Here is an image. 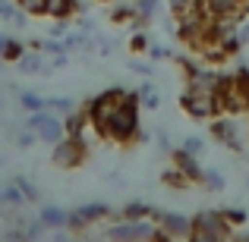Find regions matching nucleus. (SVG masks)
Masks as SVG:
<instances>
[{"label":"nucleus","instance_id":"nucleus-1","mask_svg":"<svg viewBox=\"0 0 249 242\" xmlns=\"http://www.w3.org/2000/svg\"><path fill=\"white\" fill-rule=\"evenodd\" d=\"M139 95L136 91H129V97L120 104V107L114 110V113L107 116V123H104L101 129V139L114 142V145H136L142 135V123H139Z\"/></svg>","mask_w":249,"mask_h":242},{"label":"nucleus","instance_id":"nucleus-2","mask_svg":"<svg viewBox=\"0 0 249 242\" xmlns=\"http://www.w3.org/2000/svg\"><path fill=\"white\" fill-rule=\"evenodd\" d=\"M158 220L145 217V220H126V217H114V224L104 230L107 242H152L158 236Z\"/></svg>","mask_w":249,"mask_h":242},{"label":"nucleus","instance_id":"nucleus-3","mask_svg":"<svg viewBox=\"0 0 249 242\" xmlns=\"http://www.w3.org/2000/svg\"><path fill=\"white\" fill-rule=\"evenodd\" d=\"M180 107H183L186 116H193V120H199V123H212L214 116L224 113L218 95H212V91H196V88H189V85L180 95Z\"/></svg>","mask_w":249,"mask_h":242},{"label":"nucleus","instance_id":"nucleus-4","mask_svg":"<svg viewBox=\"0 0 249 242\" xmlns=\"http://www.w3.org/2000/svg\"><path fill=\"white\" fill-rule=\"evenodd\" d=\"M126 97H129V91L120 88V85H114V88H104L101 95H95L89 104H85V110H89V120H91V129H95L98 135H101V129H104V123H107V116L114 113V110L120 107Z\"/></svg>","mask_w":249,"mask_h":242},{"label":"nucleus","instance_id":"nucleus-5","mask_svg":"<svg viewBox=\"0 0 249 242\" xmlns=\"http://www.w3.org/2000/svg\"><path fill=\"white\" fill-rule=\"evenodd\" d=\"M25 126L38 135V142L44 145H57L60 139H67V120L54 110H38V113H29Z\"/></svg>","mask_w":249,"mask_h":242},{"label":"nucleus","instance_id":"nucleus-6","mask_svg":"<svg viewBox=\"0 0 249 242\" xmlns=\"http://www.w3.org/2000/svg\"><path fill=\"white\" fill-rule=\"evenodd\" d=\"M51 148H54L51 161H54L60 170H76L85 158H89V142H85V135H67V139H60Z\"/></svg>","mask_w":249,"mask_h":242},{"label":"nucleus","instance_id":"nucleus-7","mask_svg":"<svg viewBox=\"0 0 249 242\" xmlns=\"http://www.w3.org/2000/svg\"><path fill=\"white\" fill-rule=\"evenodd\" d=\"M208 132H212V139L214 142H221L224 148H231V151H243L246 148V142H243V129H240V123H237V116L233 113H221V116H214L212 123H208Z\"/></svg>","mask_w":249,"mask_h":242},{"label":"nucleus","instance_id":"nucleus-8","mask_svg":"<svg viewBox=\"0 0 249 242\" xmlns=\"http://www.w3.org/2000/svg\"><path fill=\"white\" fill-rule=\"evenodd\" d=\"M193 230L205 233V236H214L218 242H227V239H233L237 226L224 217V211H199L193 217Z\"/></svg>","mask_w":249,"mask_h":242},{"label":"nucleus","instance_id":"nucleus-9","mask_svg":"<svg viewBox=\"0 0 249 242\" xmlns=\"http://www.w3.org/2000/svg\"><path fill=\"white\" fill-rule=\"evenodd\" d=\"M107 217H114L110 205H104V201H85V205L70 211V230L82 233V230H89V226L101 224V220H107Z\"/></svg>","mask_w":249,"mask_h":242},{"label":"nucleus","instance_id":"nucleus-10","mask_svg":"<svg viewBox=\"0 0 249 242\" xmlns=\"http://www.w3.org/2000/svg\"><path fill=\"white\" fill-rule=\"evenodd\" d=\"M158 226L167 233V236L174 239H189L193 236V217H186V214H174V211H158Z\"/></svg>","mask_w":249,"mask_h":242},{"label":"nucleus","instance_id":"nucleus-11","mask_svg":"<svg viewBox=\"0 0 249 242\" xmlns=\"http://www.w3.org/2000/svg\"><path fill=\"white\" fill-rule=\"evenodd\" d=\"M170 161H174V167L180 170L193 186H196V182H202V173H205V170L199 167V158H196V154H189L186 148H174V151H170Z\"/></svg>","mask_w":249,"mask_h":242},{"label":"nucleus","instance_id":"nucleus-12","mask_svg":"<svg viewBox=\"0 0 249 242\" xmlns=\"http://www.w3.org/2000/svg\"><path fill=\"white\" fill-rule=\"evenodd\" d=\"M38 217H41L51 230H70V211L60 208V205H44L41 211H38Z\"/></svg>","mask_w":249,"mask_h":242},{"label":"nucleus","instance_id":"nucleus-13","mask_svg":"<svg viewBox=\"0 0 249 242\" xmlns=\"http://www.w3.org/2000/svg\"><path fill=\"white\" fill-rule=\"evenodd\" d=\"M16 69L19 73H44V76L51 73L48 63H44V57H41V50H25V54L16 60Z\"/></svg>","mask_w":249,"mask_h":242},{"label":"nucleus","instance_id":"nucleus-14","mask_svg":"<svg viewBox=\"0 0 249 242\" xmlns=\"http://www.w3.org/2000/svg\"><path fill=\"white\" fill-rule=\"evenodd\" d=\"M114 217H126V220H145V217H158V211H155L152 205H145V201H129V205H123L120 211H114Z\"/></svg>","mask_w":249,"mask_h":242},{"label":"nucleus","instance_id":"nucleus-15","mask_svg":"<svg viewBox=\"0 0 249 242\" xmlns=\"http://www.w3.org/2000/svg\"><path fill=\"white\" fill-rule=\"evenodd\" d=\"M208 10V16H233V13H243L246 3H240V0H202Z\"/></svg>","mask_w":249,"mask_h":242},{"label":"nucleus","instance_id":"nucleus-16","mask_svg":"<svg viewBox=\"0 0 249 242\" xmlns=\"http://www.w3.org/2000/svg\"><path fill=\"white\" fill-rule=\"evenodd\" d=\"M0 205H3V208H22V205H29L25 195H22V189L16 186V179H10V182L0 186Z\"/></svg>","mask_w":249,"mask_h":242},{"label":"nucleus","instance_id":"nucleus-17","mask_svg":"<svg viewBox=\"0 0 249 242\" xmlns=\"http://www.w3.org/2000/svg\"><path fill=\"white\" fill-rule=\"evenodd\" d=\"M82 10V0H51V19H73Z\"/></svg>","mask_w":249,"mask_h":242},{"label":"nucleus","instance_id":"nucleus-18","mask_svg":"<svg viewBox=\"0 0 249 242\" xmlns=\"http://www.w3.org/2000/svg\"><path fill=\"white\" fill-rule=\"evenodd\" d=\"M136 95H139V104L145 110H158L161 107V95H158V88H155L152 82H142L139 88H136Z\"/></svg>","mask_w":249,"mask_h":242},{"label":"nucleus","instance_id":"nucleus-19","mask_svg":"<svg viewBox=\"0 0 249 242\" xmlns=\"http://www.w3.org/2000/svg\"><path fill=\"white\" fill-rule=\"evenodd\" d=\"M48 110H54V113H60V116H70V113L79 110V104L70 95H54V97H48Z\"/></svg>","mask_w":249,"mask_h":242},{"label":"nucleus","instance_id":"nucleus-20","mask_svg":"<svg viewBox=\"0 0 249 242\" xmlns=\"http://www.w3.org/2000/svg\"><path fill=\"white\" fill-rule=\"evenodd\" d=\"M19 104L29 113H38V110H48V97H41L38 91H19Z\"/></svg>","mask_w":249,"mask_h":242},{"label":"nucleus","instance_id":"nucleus-21","mask_svg":"<svg viewBox=\"0 0 249 242\" xmlns=\"http://www.w3.org/2000/svg\"><path fill=\"white\" fill-rule=\"evenodd\" d=\"M202 186L212 189V192H224V189H227V179H224V173H221V170L205 167V173H202Z\"/></svg>","mask_w":249,"mask_h":242},{"label":"nucleus","instance_id":"nucleus-22","mask_svg":"<svg viewBox=\"0 0 249 242\" xmlns=\"http://www.w3.org/2000/svg\"><path fill=\"white\" fill-rule=\"evenodd\" d=\"M161 179H164V186H167V189H180V192H183V189H189V186H193V182H189V179H186V176H183L177 167L164 170V173H161Z\"/></svg>","mask_w":249,"mask_h":242},{"label":"nucleus","instance_id":"nucleus-23","mask_svg":"<svg viewBox=\"0 0 249 242\" xmlns=\"http://www.w3.org/2000/svg\"><path fill=\"white\" fill-rule=\"evenodd\" d=\"M16 6H22L29 16H48L51 13V0H16Z\"/></svg>","mask_w":249,"mask_h":242},{"label":"nucleus","instance_id":"nucleus-24","mask_svg":"<svg viewBox=\"0 0 249 242\" xmlns=\"http://www.w3.org/2000/svg\"><path fill=\"white\" fill-rule=\"evenodd\" d=\"M25 50H29V48H25L22 41H16V38H10V41H6V48H3V57H0V60H6V63H16L19 57L25 54Z\"/></svg>","mask_w":249,"mask_h":242},{"label":"nucleus","instance_id":"nucleus-25","mask_svg":"<svg viewBox=\"0 0 249 242\" xmlns=\"http://www.w3.org/2000/svg\"><path fill=\"white\" fill-rule=\"evenodd\" d=\"M136 10H139V16L145 19V22H152L161 10V0H136Z\"/></svg>","mask_w":249,"mask_h":242},{"label":"nucleus","instance_id":"nucleus-26","mask_svg":"<svg viewBox=\"0 0 249 242\" xmlns=\"http://www.w3.org/2000/svg\"><path fill=\"white\" fill-rule=\"evenodd\" d=\"M16 186L22 189V195H25V201H29V205H32V201H38V198H41V192H38V186H35L32 179H29V176H16Z\"/></svg>","mask_w":249,"mask_h":242},{"label":"nucleus","instance_id":"nucleus-27","mask_svg":"<svg viewBox=\"0 0 249 242\" xmlns=\"http://www.w3.org/2000/svg\"><path fill=\"white\" fill-rule=\"evenodd\" d=\"M145 57H148V60H152V63H158V60H174V50H170V48H164V44H148V50H145Z\"/></svg>","mask_w":249,"mask_h":242},{"label":"nucleus","instance_id":"nucleus-28","mask_svg":"<svg viewBox=\"0 0 249 242\" xmlns=\"http://www.w3.org/2000/svg\"><path fill=\"white\" fill-rule=\"evenodd\" d=\"M183 148H186L189 154H196V158H202V154H205V139H202V135H186V139H183Z\"/></svg>","mask_w":249,"mask_h":242},{"label":"nucleus","instance_id":"nucleus-29","mask_svg":"<svg viewBox=\"0 0 249 242\" xmlns=\"http://www.w3.org/2000/svg\"><path fill=\"white\" fill-rule=\"evenodd\" d=\"M148 44H152V41H148V35L142 29H136V35L129 38V50H133V54H145Z\"/></svg>","mask_w":249,"mask_h":242},{"label":"nucleus","instance_id":"nucleus-30","mask_svg":"<svg viewBox=\"0 0 249 242\" xmlns=\"http://www.w3.org/2000/svg\"><path fill=\"white\" fill-rule=\"evenodd\" d=\"M224 217H227V220H231V224H233V226L240 230V226H246L249 214L243 211V208H224Z\"/></svg>","mask_w":249,"mask_h":242},{"label":"nucleus","instance_id":"nucleus-31","mask_svg":"<svg viewBox=\"0 0 249 242\" xmlns=\"http://www.w3.org/2000/svg\"><path fill=\"white\" fill-rule=\"evenodd\" d=\"M114 48H117L114 38H101V35H95V50H98L101 57H110V50H114Z\"/></svg>","mask_w":249,"mask_h":242},{"label":"nucleus","instance_id":"nucleus-32","mask_svg":"<svg viewBox=\"0 0 249 242\" xmlns=\"http://www.w3.org/2000/svg\"><path fill=\"white\" fill-rule=\"evenodd\" d=\"M35 142H38V135L32 132L29 126H25V132H16V145H19V148H32Z\"/></svg>","mask_w":249,"mask_h":242},{"label":"nucleus","instance_id":"nucleus-33","mask_svg":"<svg viewBox=\"0 0 249 242\" xmlns=\"http://www.w3.org/2000/svg\"><path fill=\"white\" fill-rule=\"evenodd\" d=\"M129 69H133V73H139V76H145V79H152V73H155L152 63H142V60H129Z\"/></svg>","mask_w":249,"mask_h":242},{"label":"nucleus","instance_id":"nucleus-34","mask_svg":"<svg viewBox=\"0 0 249 242\" xmlns=\"http://www.w3.org/2000/svg\"><path fill=\"white\" fill-rule=\"evenodd\" d=\"M196 3H199V0H167V6L174 10V16L183 13V10H189V6H196Z\"/></svg>","mask_w":249,"mask_h":242},{"label":"nucleus","instance_id":"nucleus-35","mask_svg":"<svg viewBox=\"0 0 249 242\" xmlns=\"http://www.w3.org/2000/svg\"><path fill=\"white\" fill-rule=\"evenodd\" d=\"M155 139H158V145H161V148H164V151H167V154H170V151H174V148H170V135L164 132V129H158V135H155Z\"/></svg>","mask_w":249,"mask_h":242},{"label":"nucleus","instance_id":"nucleus-36","mask_svg":"<svg viewBox=\"0 0 249 242\" xmlns=\"http://www.w3.org/2000/svg\"><path fill=\"white\" fill-rule=\"evenodd\" d=\"M186 242H218L214 236H205V233H199V230H193V236H189Z\"/></svg>","mask_w":249,"mask_h":242},{"label":"nucleus","instance_id":"nucleus-37","mask_svg":"<svg viewBox=\"0 0 249 242\" xmlns=\"http://www.w3.org/2000/svg\"><path fill=\"white\" fill-rule=\"evenodd\" d=\"M10 10H13L10 0H0V19H6V13H10Z\"/></svg>","mask_w":249,"mask_h":242},{"label":"nucleus","instance_id":"nucleus-38","mask_svg":"<svg viewBox=\"0 0 249 242\" xmlns=\"http://www.w3.org/2000/svg\"><path fill=\"white\" fill-rule=\"evenodd\" d=\"M233 239H237V242H249V233H243V226H240V230L233 233Z\"/></svg>","mask_w":249,"mask_h":242},{"label":"nucleus","instance_id":"nucleus-39","mask_svg":"<svg viewBox=\"0 0 249 242\" xmlns=\"http://www.w3.org/2000/svg\"><path fill=\"white\" fill-rule=\"evenodd\" d=\"M6 41H10V35H3V32H0V57H3V48H6Z\"/></svg>","mask_w":249,"mask_h":242},{"label":"nucleus","instance_id":"nucleus-40","mask_svg":"<svg viewBox=\"0 0 249 242\" xmlns=\"http://www.w3.org/2000/svg\"><path fill=\"white\" fill-rule=\"evenodd\" d=\"M95 3H114V0H95Z\"/></svg>","mask_w":249,"mask_h":242},{"label":"nucleus","instance_id":"nucleus-41","mask_svg":"<svg viewBox=\"0 0 249 242\" xmlns=\"http://www.w3.org/2000/svg\"><path fill=\"white\" fill-rule=\"evenodd\" d=\"M246 132H249V113H246Z\"/></svg>","mask_w":249,"mask_h":242},{"label":"nucleus","instance_id":"nucleus-42","mask_svg":"<svg viewBox=\"0 0 249 242\" xmlns=\"http://www.w3.org/2000/svg\"><path fill=\"white\" fill-rule=\"evenodd\" d=\"M246 16H249V3H246Z\"/></svg>","mask_w":249,"mask_h":242},{"label":"nucleus","instance_id":"nucleus-43","mask_svg":"<svg viewBox=\"0 0 249 242\" xmlns=\"http://www.w3.org/2000/svg\"><path fill=\"white\" fill-rule=\"evenodd\" d=\"M240 3H249V0H240Z\"/></svg>","mask_w":249,"mask_h":242},{"label":"nucleus","instance_id":"nucleus-44","mask_svg":"<svg viewBox=\"0 0 249 242\" xmlns=\"http://www.w3.org/2000/svg\"><path fill=\"white\" fill-rule=\"evenodd\" d=\"M227 242H237V239H227Z\"/></svg>","mask_w":249,"mask_h":242},{"label":"nucleus","instance_id":"nucleus-45","mask_svg":"<svg viewBox=\"0 0 249 242\" xmlns=\"http://www.w3.org/2000/svg\"><path fill=\"white\" fill-rule=\"evenodd\" d=\"M177 242H186V239H177Z\"/></svg>","mask_w":249,"mask_h":242},{"label":"nucleus","instance_id":"nucleus-46","mask_svg":"<svg viewBox=\"0 0 249 242\" xmlns=\"http://www.w3.org/2000/svg\"><path fill=\"white\" fill-rule=\"evenodd\" d=\"M246 186H249V182H246Z\"/></svg>","mask_w":249,"mask_h":242}]
</instances>
